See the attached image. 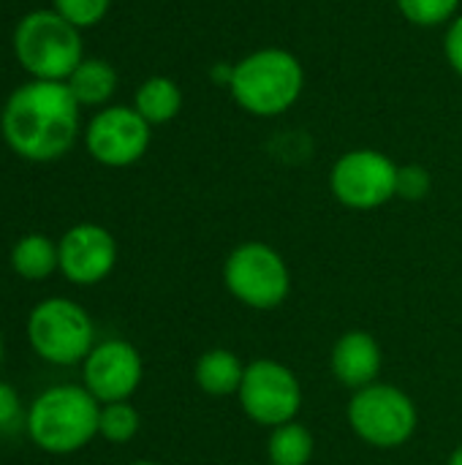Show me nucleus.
<instances>
[{
	"label": "nucleus",
	"mask_w": 462,
	"mask_h": 465,
	"mask_svg": "<svg viewBox=\"0 0 462 465\" xmlns=\"http://www.w3.org/2000/svg\"><path fill=\"white\" fill-rule=\"evenodd\" d=\"M5 144L27 161H54L79 136V104L65 82L33 79L11 93L3 109Z\"/></svg>",
	"instance_id": "nucleus-1"
},
{
	"label": "nucleus",
	"mask_w": 462,
	"mask_h": 465,
	"mask_svg": "<svg viewBox=\"0 0 462 465\" xmlns=\"http://www.w3.org/2000/svg\"><path fill=\"white\" fill-rule=\"evenodd\" d=\"M305 87L302 63L278 46L259 49L240 63H234L231 98L240 109L256 117H278L291 109Z\"/></svg>",
	"instance_id": "nucleus-3"
},
{
	"label": "nucleus",
	"mask_w": 462,
	"mask_h": 465,
	"mask_svg": "<svg viewBox=\"0 0 462 465\" xmlns=\"http://www.w3.org/2000/svg\"><path fill=\"white\" fill-rule=\"evenodd\" d=\"M139 433V411L120 401V403H103L98 417V436H103L109 444H125Z\"/></svg>",
	"instance_id": "nucleus-19"
},
{
	"label": "nucleus",
	"mask_w": 462,
	"mask_h": 465,
	"mask_svg": "<svg viewBox=\"0 0 462 465\" xmlns=\"http://www.w3.org/2000/svg\"><path fill=\"white\" fill-rule=\"evenodd\" d=\"M400 14L419 27H436L457 16L460 0H398Z\"/></svg>",
	"instance_id": "nucleus-20"
},
{
	"label": "nucleus",
	"mask_w": 462,
	"mask_h": 465,
	"mask_svg": "<svg viewBox=\"0 0 462 465\" xmlns=\"http://www.w3.org/2000/svg\"><path fill=\"white\" fill-rule=\"evenodd\" d=\"M180 106H182V93L177 82H172L169 76H150L147 82H142L133 98V109L150 125L169 123L172 117H177Z\"/></svg>",
	"instance_id": "nucleus-16"
},
{
	"label": "nucleus",
	"mask_w": 462,
	"mask_h": 465,
	"mask_svg": "<svg viewBox=\"0 0 462 465\" xmlns=\"http://www.w3.org/2000/svg\"><path fill=\"white\" fill-rule=\"evenodd\" d=\"M242 411L264 428L294 422L302 409V387L291 368L275 360H256L245 365L242 387L237 392Z\"/></svg>",
	"instance_id": "nucleus-8"
},
{
	"label": "nucleus",
	"mask_w": 462,
	"mask_h": 465,
	"mask_svg": "<svg viewBox=\"0 0 462 465\" xmlns=\"http://www.w3.org/2000/svg\"><path fill=\"white\" fill-rule=\"evenodd\" d=\"M16 414H19V398H16L14 387L0 381V430L11 428Z\"/></svg>",
	"instance_id": "nucleus-24"
},
{
	"label": "nucleus",
	"mask_w": 462,
	"mask_h": 465,
	"mask_svg": "<svg viewBox=\"0 0 462 465\" xmlns=\"http://www.w3.org/2000/svg\"><path fill=\"white\" fill-rule=\"evenodd\" d=\"M351 430L376 450H398L417 433L414 401L392 384H370L357 390L349 403Z\"/></svg>",
	"instance_id": "nucleus-6"
},
{
	"label": "nucleus",
	"mask_w": 462,
	"mask_h": 465,
	"mask_svg": "<svg viewBox=\"0 0 462 465\" xmlns=\"http://www.w3.org/2000/svg\"><path fill=\"white\" fill-rule=\"evenodd\" d=\"M71 95L79 106H101L112 98L117 87V74L106 60H82L76 71L65 79Z\"/></svg>",
	"instance_id": "nucleus-15"
},
{
	"label": "nucleus",
	"mask_w": 462,
	"mask_h": 465,
	"mask_svg": "<svg viewBox=\"0 0 462 465\" xmlns=\"http://www.w3.org/2000/svg\"><path fill=\"white\" fill-rule=\"evenodd\" d=\"M101 403L76 384L41 392L27 414V436L49 455H71L98 436Z\"/></svg>",
	"instance_id": "nucleus-2"
},
{
	"label": "nucleus",
	"mask_w": 462,
	"mask_h": 465,
	"mask_svg": "<svg viewBox=\"0 0 462 465\" xmlns=\"http://www.w3.org/2000/svg\"><path fill=\"white\" fill-rule=\"evenodd\" d=\"M444 52H447V60L449 65L462 76V14H457L449 27H447V35H444Z\"/></svg>",
	"instance_id": "nucleus-23"
},
{
	"label": "nucleus",
	"mask_w": 462,
	"mask_h": 465,
	"mask_svg": "<svg viewBox=\"0 0 462 465\" xmlns=\"http://www.w3.org/2000/svg\"><path fill=\"white\" fill-rule=\"evenodd\" d=\"M131 465H158V463H150V460H139V463H131Z\"/></svg>",
	"instance_id": "nucleus-26"
},
{
	"label": "nucleus",
	"mask_w": 462,
	"mask_h": 465,
	"mask_svg": "<svg viewBox=\"0 0 462 465\" xmlns=\"http://www.w3.org/2000/svg\"><path fill=\"white\" fill-rule=\"evenodd\" d=\"M223 281L234 300L256 311L278 308L291 289L286 259L267 242L237 245L223 264Z\"/></svg>",
	"instance_id": "nucleus-7"
},
{
	"label": "nucleus",
	"mask_w": 462,
	"mask_h": 465,
	"mask_svg": "<svg viewBox=\"0 0 462 465\" xmlns=\"http://www.w3.org/2000/svg\"><path fill=\"white\" fill-rule=\"evenodd\" d=\"M11 267L25 281H44L60 267V251L49 237L27 234L11 251Z\"/></svg>",
	"instance_id": "nucleus-17"
},
{
	"label": "nucleus",
	"mask_w": 462,
	"mask_h": 465,
	"mask_svg": "<svg viewBox=\"0 0 462 465\" xmlns=\"http://www.w3.org/2000/svg\"><path fill=\"white\" fill-rule=\"evenodd\" d=\"M0 360H3V343H0Z\"/></svg>",
	"instance_id": "nucleus-27"
},
{
	"label": "nucleus",
	"mask_w": 462,
	"mask_h": 465,
	"mask_svg": "<svg viewBox=\"0 0 462 465\" xmlns=\"http://www.w3.org/2000/svg\"><path fill=\"white\" fill-rule=\"evenodd\" d=\"M54 11L74 27H90L103 19L109 0H52Z\"/></svg>",
	"instance_id": "nucleus-22"
},
{
	"label": "nucleus",
	"mask_w": 462,
	"mask_h": 465,
	"mask_svg": "<svg viewBox=\"0 0 462 465\" xmlns=\"http://www.w3.org/2000/svg\"><path fill=\"white\" fill-rule=\"evenodd\" d=\"M93 322L74 300H44L27 316V341L33 351L52 365L68 368L84 362L93 351Z\"/></svg>",
	"instance_id": "nucleus-5"
},
{
	"label": "nucleus",
	"mask_w": 462,
	"mask_h": 465,
	"mask_svg": "<svg viewBox=\"0 0 462 465\" xmlns=\"http://www.w3.org/2000/svg\"><path fill=\"white\" fill-rule=\"evenodd\" d=\"M332 373L349 390H365L376 384L381 373V346L365 330H351L332 346Z\"/></svg>",
	"instance_id": "nucleus-13"
},
{
	"label": "nucleus",
	"mask_w": 462,
	"mask_h": 465,
	"mask_svg": "<svg viewBox=\"0 0 462 465\" xmlns=\"http://www.w3.org/2000/svg\"><path fill=\"white\" fill-rule=\"evenodd\" d=\"M433 188V177L425 166L419 163H406L398 166V185H395V196L406 199V202H422Z\"/></svg>",
	"instance_id": "nucleus-21"
},
{
	"label": "nucleus",
	"mask_w": 462,
	"mask_h": 465,
	"mask_svg": "<svg viewBox=\"0 0 462 465\" xmlns=\"http://www.w3.org/2000/svg\"><path fill=\"white\" fill-rule=\"evenodd\" d=\"M449 465H462V444L452 452V458H449Z\"/></svg>",
	"instance_id": "nucleus-25"
},
{
	"label": "nucleus",
	"mask_w": 462,
	"mask_h": 465,
	"mask_svg": "<svg viewBox=\"0 0 462 465\" xmlns=\"http://www.w3.org/2000/svg\"><path fill=\"white\" fill-rule=\"evenodd\" d=\"M267 455L272 465H308L313 458V436L300 422H286L272 428Z\"/></svg>",
	"instance_id": "nucleus-18"
},
{
	"label": "nucleus",
	"mask_w": 462,
	"mask_h": 465,
	"mask_svg": "<svg viewBox=\"0 0 462 465\" xmlns=\"http://www.w3.org/2000/svg\"><path fill=\"white\" fill-rule=\"evenodd\" d=\"M60 251V272L79 286H93L103 281L117 262L114 237L95 223H79L63 234L57 242Z\"/></svg>",
	"instance_id": "nucleus-12"
},
{
	"label": "nucleus",
	"mask_w": 462,
	"mask_h": 465,
	"mask_svg": "<svg viewBox=\"0 0 462 465\" xmlns=\"http://www.w3.org/2000/svg\"><path fill=\"white\" fill-rule=\"evenodd\" d=\"M84 390L103 406L128 401L142 384V357L128 341H103L84 360Z\"/></svg>",
	"instance_id": "nucleus-11"
},
{
	"label": "nucleus",
	"mask_w": 462,
	"mask_h": 465,
	"mask_svg": "<svg viewBox=\"0 0 462 465\" xmlns=\"http://www.w3.org/2000/svg\"><path fill=\"white\" fill-rule=\"evenodd\" d=\"M84 144L103 166H131L150 147V123L131 106H109L90 120Z\"/></svg>",
	"instance_id": "nucleus-10"
},
{
	"label": "nucleus",
	"mask_w": 462,
	"mask_h": 465,
	"mask_svg": "<svg viewBox=\"0 0 462 465\" xmlns=\"http://www.w3.org/2000/svg\"><path fill=\"white\" fill-rule=\"evenodd\" d=\"M196 384L215 398H226V395H237L242 387V376H245V365L242 360L229 351V349H210L199 357L196 362Z\"/></svg>",
	"instance_id": "nucleus-14"
},
{
	"label": "nucleus",
	"mask_w": 462,
	"mask_h": 465,
	"mask_svg": "<svg viewBox=\"0 0 462 465\" xmlns=\"http://www.w3.org/2000/svg\"><path fill=\"white\" fill-rule=\"evenodd\" d=\"M14 52L27 74L46 82L68 79L82 57L79 27L57 11H33L14 30Z\"/></svg>",
	"instance_id": "nucleus-4"
},
{
	"label": "nucleus",
	"mask_w": 462,
	"mask_h": 465,
	"mask_svg": "<svg viewBox=\"0 0 462 465\" xmlns=\"http://www.w3.org/2000/svg\"><path fill=\"white\" fill-rule=\"evenodd\" d=\"M398 163L378 150H351L340 155L329 174V188L349 210H376L395 199Z\"/></svg>",
	"instance_id": "nucleus-9"
}]
</instances>
